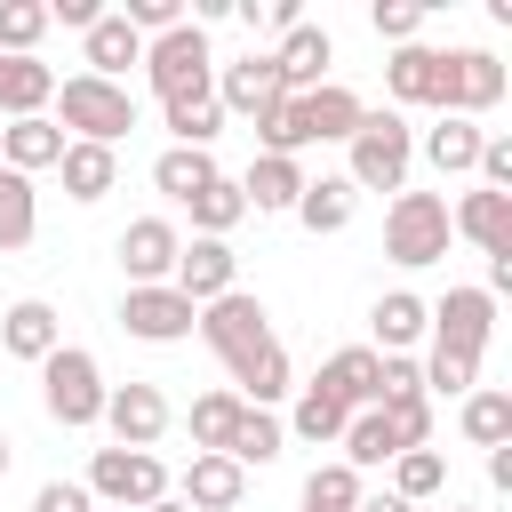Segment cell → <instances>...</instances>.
<instances>
[{"label": "cell", "mask_w": 512, "mask_h": 512, "mask_svg": "<svg viewBox=\"0 0 512 512\" xmlns=\"http://www.w3.org/2000/svg\"><path fill=\"white\" fill-rule=\"evenodd\" d=\"M56 344H64V320H56L40 296H24V304L0 312V352H8V360H32V368H40Z\"/></svg>", "instance_id": "obj_21"}, {"label": "cell", "mask_w": 512, "mask_h": 512, "mask_svg": "<svg viewBox=\"0 0 512 512\" xmlns=\"http://www.w3.org/2000/svg\"><path fill=\"white\" fill-rule=\"evenodd\" d=\"M416 32H424V8H416V0H376V40L408 48Z\"/></svg>", "instance_id": "obj_45"}, {"label": "cell", "mask_w": 512, "mask_h": 512, "mask_svg": "<svg viewBox=\"0 0 512 512\" xmlns=\"http://www.w3.org/2000/svg\"><path fill=\"white\" fill-rule=\"evenodd\" d=\"M440 80H448L440 112H456V120H480L504 104V64L488 48H440Z\"/></svg>", "instance_id": "obj_9"}, {"label": "cell", "mask_w": 512, "mask_h": 512, "mask_svg": "<svg viewBox=\"0 0 512 512\" xmlns=\"http://www.w3.org/2000/svg\"><path fill=\"white\" fill-rule=\"evenodd\" d=\"M32 232H40V200H32V176L0 168V256L32 248Z\"/></svg>", "instance_id": "obj_33"}, {"label": "cell", "mask_w": 512, "mask_h": 512, "mask_svg": "<svg viewBox=\"0 0 512 512\" xmlns=\"http://www.w3.org/2000/svg\"><path fill=\"white\" fill-rule=\"evenodd\" d=\"M48 32V8L40 0H0V56H32Z\"/></svg>", "instance_id": "obj_43"}, {"label": "cell", "mask_w": 512, "mask_h": 512, "mask_svg": "<svg viewBox=\"0 0 512 512\" xmlns=\"http://www.w3.org/2000/svg\"><path fill=\"white\" fill-rule=\"evenodd\" d=\"M424 312H432L424 336H432L440 352H472V360H480L488 336H496V296H488V288H448V296L424 304Z\"/></svg>", "instance_id": "obj_11"}, {"label": "cell", "mask_w": 512, "mask_h": 512, "mask_svg": "<svg viewBox=\"0 0 512 512\" xmlns=\"http://www.w3.org/2000/svg\"><path fill=\"white\" fill-rule=\"evenodd\" d=\"M280 96H288V88H280V64H272V56H240V64L216 72V104L240 112V120H264Z\"/></svg>", "instance_id": "obj_15"}, {"label": "cell", "mask_w": 512, "mask_h": 512, "mask_svg": "<svg viewBox=\"0 0 512 512\" xmlns=\"http://www.w3.org/2000/svg\"><path fill=\"white\" fill-rule=\"evenodd\" d=\"M184 208H192V232H200V240H224V232L248 216V200H240V184H232V176H208Z\"/></svg>", "instance_id": "obj_35"}, {"label": "cell", "mask_w": 512, "mask_h": 512, "mask_svg": "<svg viewBox=\"0 0 512 512\" xmlns=\"http://www.w3.org/2000/svg\"><path fill=\"white\" fill-rule=\"evenodd\" d=\"M232 392H240V408H272V400L288 392V352H280V336L256 344L248 360H232Z\"/></svg>", "instance_id": "obj_30"}, {"label": "cell", "mask_w": 512, "mask_h": 512, "mask_svg": "<svg viewBox=\"0 0 512 512\" xmlns=\"http://www.w3.org/2000/svg\"><path fill=\"white\" fill-rule=\"evenodd\" d=\"M368 328H376V344L368 352H408L424 328H432V312H424V296H408V288H392V296H376V312H368Z\"/></svg>", "instance_id": "obj_29"}, {"label": "cell", "mask_w": 512, "mask_h": 512, "mask_svg": "<svg viewBox=\"0 0 512 512\" xmlns=\"http://www.w3.org/2000/svg\"><path fill=\"white\" fill-rule=\"evenodd\" d=\"M40 8H48V24H72V32H88V24L104 16L96 0H40Z\"/></svg>", "instance_id": "obj_49"}, {"label": "cell", "mask_w": 512, "mask_h": 512, "mask_svg": "<svg viewBox=\"0 0 512 512\" xmlns=\"http://www.w3.org/2000/svg\"><path fill=\"white\" fill-rule=\"evenodd\" d=\"M176 504H192V512H232L240 496H248V472L232 464V456H192L184 464V480L168 488Z\"/></svg>", "instance_id": "obj_17"}, {"label": "cell", "mask_w": 512, "mask_h": 512, "mask_svg": "<svg viewBox=\"0 0 512 512\" xmlns=\"http://www.w3.org/2000/svg\"><path fill=\"white\" fill-rule=\"evenodd\" d=\"M32 512H96V496H88L80 480H48V488L32 496Z\"/></svg>", "instance_id": "obj_48"}, {"label": "cell", "mask_w": 512, "mask_h": 512, "mask_svg": "<svg viewBox=\"0 0 512 512\" xmlns=\"http://www.w3.org/2000/svg\"><path fill=\"white\" fill-rule=\"evenodd\" d=\"M56 104V72L40 56H0V112L8 120H40Z\"/></svg>", "instance_id": "obj_26"}, {"label": "cell", "mask_w": 512, "mask_h": 512, "mask_svg": "<svg viewBox=\"0 0 512 512\" xmlns=\"http://www.w3.org/2000/svg\"><path fill=\"white\" fill-rule=\"evenodd\" d=\"M80 56H88V80H120V88H128V64H144V40L120 24V8H104V16L80 32Z\"/></svg>", "instance_id": "obj_18"}, {"label": "cell", "mask_w": 512, "mask_h": 512, "mask_svg": "<svg viewBox=\"0 0 512 512\" xmlns=\"http://www.w3.org/2000/svg\"><path fill=\"white\" fill-rule=\"evenodd\" d=\"M352 512H416V504H400V496H392V488H376V496H360V504H352Z\"/></svg>", "instance_id": "obj_51"}, {"label": "cell", "mask_w": 512, "mask_h": 512, "mask_svg": "<svg viewBox=\"0 0 512 512\" xmlns=\"http://www.w3.org/2000/svg\"><path fill=\"white\" fill-rule=\"evenodd\" d=\"M8 464H16V440H8V432H0V480H8Z\"/></svg>", "instance_id": "obj_52"}, {"label": "cell", "mask_w": 512, "mask_h": 512, "mask_svg": "<svg viewBox=\"0 0 512 512\" xmlns=\"http://www.w3.org/2000/svg\"><path fill=\"white\" fill-rule=\"evenodd\" d=\"M416 376H424V400H432V392H440V400H464V392L480 384V360H472V352H440V344H432V360H424Z\"/></svg>", "instance_id": "obj_42"}, {"label": "cell", "mask_w": 512, "mask_h": 512, "mask_svg": "<svg viewBox=\"0 0 512 512\" xmlns=\"http://www.w3.org/2000/svg\"><path fill=\"white\" fill-rule=\"evenodd\" d=\"M464 440L472 448H504L512 440V392L504 384H472L464 392Z\"/></svg>", "instance_id": "obj_31"}, {"label": "cell", "mask_w": 512, "mask_h": 512, "mask_svg": "<svg viewBox=\"0 0 512 512\" xmlns=\"http://www.w3.org/2000/svg\"><path fill=\"white\" fill-rule=\"evenodd\" d=\"M344 152H352V168H344V184H352V192H408L416 128H408L400 112H360V128L344 136Z\"/></svg>", "instance_id": "obj_3"}, {"label": "cell", "mask_w": 512, "mask_h": 512, "mask_svg": "<svg viewBox=\"0 0 512 512\" xmlns=\"http://www.w3.org/2000/svg\"><path fill=\"white\" fill-rule=\"evenodd\" d=\"M480 144H488L480 120H456V112H440V120L416 136V152H424L440 176H472V168H480Z\"/></svg>", "instance_id": "obj_23"}, {"label": "cell", "mask_w": 512, "mask_h": 512, "mask_svg": "<svg viewBox=\"0 0 512 512\" xmlns=\"http://www.w3.org/2000/svg\"><path fill=\"white\" fill-rule=\"evenodd\" d=\"M144 80H152V96H160V104H176V96H208V88H216V56H208V32L184 16L176 32L144 40Z\"/></svg>", "instance_id": "obj_5"}, {"label": "cell", "mask_w": 512, "mask_h": 512, "mask_svg": "<svg viewBox=\"0 0 512 512\" xmlns=\"http://www.w3.org/2000/svg\"><path fill=\"white\" fill-rule=\"evenodd\" d=\"M104 368H96V352L88 344H56L48 360H40V400H48V416L64 424V432H88L96 416H104Z\"/></svg>", "instance_id": "obj_4"}, {"label": "cell", "mask_w": 512, "mask_h": 512, "mask_svg": "<svg viewBox=\"0 0 512 512\" xmlns=\"http://www.w3.org/2000/svg\"><path fill=\"white\" fill-rule=\"evenodd\" d=\"M232 184H240V200H248L256 216H288V208H296V192H304V160L256 152V160H248V176H232Z\"/></svg>", "instance_id": "obj_20"}, {"label": "cell", "mask_w": 512, "mask_h": 512, "mask_svg": "<svg viewBox=\"0 0 512 512\" xmlns=\"http://www.w3.org/2000/svg\"><path fill=\"white\" fill-rule=\"evenodd\" d=\"M360 96L352 88H336V80H320V88H304V96H280L264 120H256V136H264V152H280V160H296L304 144H344L352 128H360Z\"/></svg>", "instance_id": "obj_1"}, {"label": "cell", "mask_w": 512, "mask_h": 512, "mask_svg": "<svg viewBox=\"0 0 512 512\" xmlns=\"http://www.w3.org/2000/svg\"><path fill=\"white\" fill-rule=\"evenodd\" d=\"M168 288H176L192 312H200V304H216V296H232V288H240V256H232V240H200V232H192V240L176 248Z\"/></svg>", "instance_id": "obj_10"}, {"label": "cell", "mask_w": 512, "mask_h": 512, "mask_svg": "<svg viewBox=\"0 0 512 512\" xmlns=\"http://www.w3.org/2000/svg\"><path fill=\"white\" fill-rule=\"evenodd\" d=\"M56 176H64V192L88 208V200H104V192L120 184V152H104V144H64Z\"/></svg>", "instance_id": "obj_28"}, {"label": "cell", "mask_w": 512, "mask_h": 512, "mask_svg": "<svg viewBox=\"0 0 512 512\" xmlns=\"http://www.w3.org/2000/svg\"><path fill=\"white\" fill-rule=\"evenodd\" d=\"M488 488H512V440H504V448H488Z\"/></svg>", "instance_id": "obj_50"}, {"label": "cell", "mask_w": 512, "mask_h": 512, "mask_svg": "<svg viewBox=\"0 0 512 512\" xmlns=\"http://www.w3.org/2000/svg\"><path fill=\"white\" fill-rule=\"evenodd\" d=\"M336 448H344L336 464H352V472H376V464H392V456H400V440H392L384 408H360V416L344 424V440H336Z\"/></svg>", "instance_id": "obj_32"}, {"label": "cell", "mask_w": 512, "mask_h": 512, "mask_svg": "<svg viewBox=\"0 0 512 512\" xmlns=\"http://www.w3.org/2000/svg\"><path fill=\"white\" fill-rule=\"evenodd\" d=\"M448 200L440 192H392V208H384V256L392 264H440L448 256Z\"/></svg>", "instance_id": "obj_6"}, {"label": "cell", "mask_w": 512, "mask_h": 512, "mask_svg": "<svg viewBox=\"0 0 512 512\" xmlns=\"http://www.w3.org/2000/svg\"><path fill=\"white\" fill-rule=\"evenodd\" d=\"M64 160V128L40 112V120H8L0 128V168H16V176H40V168H56Z\"/></svg>", "instance_id": "obj_25"}, {"label": "cell", "mask_w": 512, "mask_h": 512, "mask_svg": "<svg viewBox=\"0 0 512 512\" xmlns=\"http://www.w3.org/2000/svg\"><path fill=\"white\" fill-rule=\"evenodd\" d=\"M448 232H464L480 256H512V192H464L448 208Z\"/></svg>", "instance_id": "obj_16"}, {"label": "cell", "mask_w": 512, "mask_h": 512, "mask_svg": "<svg viewBox=\"0 0 512 512\" xmlns=\"http://www.w3.org/2000/svg\"><path fill=\"white\" fill-rule=\"evenodd\" d=\"M176 248H184V232H176L168 216H136V224L120 232V272H128V288H168Z\"/></svg>", "instance_id": "obj_12"}, {"label": "cell", "mask_w": 512, "mask_h": 512, "mask_svg": "<svg viewBox=\"0 0 512 512\" xmlns=\"http://www.w3.org/2000/svg\"><path fill=\"white\" fill-rule=\"evenodd\" d=\"M272 64H280V88H288V96H304V88H320V72L336 64V40H328L320 24H296V32H280Z\"/></svg>", "instance_id": "obj_22"}, {"label": "cell", "mask_w": 512, "mask_h": 512, "mask_svg": "<svg viewBox=\"0 0 512 512\" xmlns=\"http://www.w3.org/2000/svg\"><path fill=\"white\" fill-rule=\"evenodd\" d=\"M344 424H352V408L328 400L320 384H304V392H296V416H288L280 432H296V440H344Z\"/></svg>", "instance_id": "obj_40"}, {"label": "cell", "mask_w": 512, "mask_h": 512, "mask_svg": "<svg viewBox=\"0 0 512 512\" xmlns=\"http://www.w3.org/2000/svg\"><path fill=\"white\" fill-rule=\"evenodd\" d=\"M48 120L64 128V144H104V152H112V144L136 128V96H128L120 80H88V72H72V80H56Z\"/></svg>", "instance_id": "obj_2"}, {"label": "cell", "mask_w": 512, "mask_h": 512, "mask_svg": "<svg viewBox=\"0 0 512 512\" xmlns=\"http://www.w3.org/2000/svg\"><path fill=\"white\" fill-rule=\"evenodd\" d=\"M192 320H200V312H192L176 288H128V296H120V328H128L136 344H184Z\"/></svg>", "instance_id": "obj_14"}, {"label": "cell", "mask_w": 512, "mask_h": 512, "mask_svg": "<svg viewBox=\"0 0 512 512\" xmlns=\"http://www.w3.org/2000/svg\"><path fill=\"white\" fill-rule=\"evenodd\" d=\"M352 208H360V192H352L344 176H304V192H296V208H288V216L320 240V232H344V224H352Z\"/></svg>", "instance_id": "obj_27"}, {"label": "cell", "mask_w": 512, "mask_h": 512, "mask_svg": "<svg viewBox=\"0 0 512 512\" xmlns=\"http://www.w3.org/2000/svg\"><path fill=\"white\" fill-rule=\"evenodd\" d=\"M448 488V456L440 448H400L392 456V496L400 504H424V496H440Z\"/></svg>", "instance_id": "obj_38"}, {"label": "cell", "mask_w": 512, "mask_h": 512, "mask_svg": "<svg viewBox=\"0 0 512 512\" xmlns=\"http://www.w3.org/2000/svg\"><path fill=\"white\" fill-rule=\"evenodd\" d=\"M240 16H248V32H296V24H304V8H296V0H264V8L248 0Z\"/></svg>", "instance_id": "obj_47"}, {"label": "cell", "mask_w": 512, "mask_h": 512, "mask_svg": "<svg viewBox=\"0 0 512 512\" xmlns=\"http://www.w3.org/2000/svg\"><path fill=\"white\" fill-rule=\"evenodd\" d=\"M200 336H208V352L232 368V360H248L256 344H272V312L248 296V288H232V296H216V304H200V320H192Z\"/></svg>", "instance_id": "obj_8"}, {"label": "cell", "mask_w": 512, "mask_h": 512, "mask_svg": "<svg viewBox=\"0 0 512 512\" xmlns=\"http://www.w3.org/2000/svg\"><path fill=\"white\" fill-rule=\"evenodd\" d=\"M184 424H192V456H224V440L240 424V392H200Z\"/></svg>", "instance_id": "obj_37"}, {"label": "cell", "mask_w": 512, "mask_h": 512, "mask_svg": "<svg viewBox=\"0 0 512 512\" xmlns=\"http://www.w3.org/2000/svg\"><path fill=\"white\" fill-rule=\"evenodd\" d=\"M480 192H512V136L480 144Z\"/></svg>", "instance_id": "obj_46"}, {"label": "cell", "mask_w": 512, "mask_h": 512, "mask_svg": "<svg viewBox=\"0 0 512 512\" xmlns=\"http://www.w3.org/2000/svg\"><path fill=\"white\" fill-rule=\"evenodd\" d=\"M288 448V432H280V416L272 408H240V424H232V440H224V456L248 472V464H272Z\"/></svg>", "instance_id": "obj_36"}, {"label": "cell", "mask_w": 512, "mask_h": 512, "mask_svg": "<svg viewBox=\"0 0 512 512\" xmlns=\"http://www.w3.org/2000/svg\"><path fill=\"white\" fill-rule=\"evenodd\" d=\"M368 488H360V472L352 464H320L312 480H304V496H296V512H352Z\"/></svg>", "instance_id": "obj_41"}, {"label": "cell", "mask_w": 512, "mask_h": 512, "mask_svg": "<svg viewBox=\"0 0 512 512\" xmlns=\"http://www.w3.org/2000/svg\"><path fill=\"white\" fill-rule=\"evenodd\" d=\"M168 112V136L184 144V152H208L216 136H224V104H216V88L208 96H176V104H160Z\"/></svg>", "instance_id": "obj_34"}, {"label": "cell", "mask_w": 512, "mask_h": 512, "mask_svg": "<svg viewBox=\"0 0 512 512\" xmlns=\"http://www.w3.org/2000/svg\"><path fill=\"white\" fill-rule=\"evenodd\" d=\"M384 424H392V440H400V448H432V400H424V392L384 400Z\"/></svg>", "instance_id": "obj_44"}, {"label": "cell", "mask_w": 512, "mask_h": 512, "mask_svg": "<svg viewBox=\"0 0 512 512\" xmlns=\"http://www.w3.org/2000/svg\"><path fill=\"white\" fill-rule=\"evenodd\" d=\"M96 424L112 432V448H152L168 432V400H160V384H112Z\"/></svg>", "instance_id": "obj_13"}, {"label": "cell", "mask_w": 512, "mask_h": 512, "mask_svg": "<svg viewBox=\"0 0 512 512\" xmlns=\"http://www.w3.org/2000/svg\"><path fill=\"white\" fill-rule=\"evenodd\" d=\"M80 488H88L96 504H112V512H144V504L168 496V464H160L152 448H96Z\"/></svg>", "instance_id": "obj_7"}, {"label": "cell", "mask_w": 512, "mask_h": 512, "mask_svg": "<svg viewBox=\"0 0 512 512\" xmlns=\"http://www.w3.org/2000/svg\"><path fill=\"white\" fill-rule=\"evenodd\" d=\"M144 512H192V504H176V496H160V504H144Z\"/></svg>", "instance_id": "obj_53"}, {"label": "cell", "mask_w": 512, "mask_h": 512, "mask_svg": "<svg viewBox=\"0 0 512 512\" xmlns=\"http://www.w3.org/2000/svg\"><path fill=\"white\" fill-rule=\"evenodd\" d=\"M384 88H392V104H424V112H440V96H448V80H440V48H424V40L392 48Z\"/></svg>", "instance_id": "obj_19"}, {"label": "cell", "mask_w": 512, "mask_h": 512, "mask_svg": "<svg viewBox=\"0 0 512 512\" xmlns=\"http://www.w3.org/2000/svg\"><path fill=\"white\" fill-rule=\"evenodd\" d=\"M376 368H384V352H368V344H344V352H336V360H328L312 384L360 416V408H376Z\"/></svg>", "instance_id": "obj_24"}, {"label": "cell", "mask_w": 512, "mask_h": 512, "mask_svg": "<svg viewBox=\"0 0 512 512\" xmlns=\"http://www.w3.org/2000/svg\"><path fill=\"white\" fill-rule=\"evenodd\" d=\"M448 512H472V504H448Z\"/></svg>", "instance_id": "obj_54"}, {"label": "cell", "mask_w": 512, "mask_h": 512, "mask_svg": "<svg viewBox=\"0 0 512 512\" xmlns=\"http://www.w3.org/2000/svg\"><path fill=\"white\" fill-rule=\"evenodd\" d=\"M208 176H224V168H216L208 152H184V144H168V152L152 160V184H160V192H168L176 208H184V200H192V192H200Z\"/></svg>", "instance_id": "obj_39"}]
</instances>
